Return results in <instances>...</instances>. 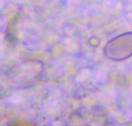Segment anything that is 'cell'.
<instances>
[{
    "label": "cell",
    "instance_id": "1",
    "mask_svg": "<svg viewBox=\"0 0 132 126\" xmlns=\"http://www.w3.org/2000/svg\"><path fill=\"white\" fill-rule=\"evenodd\" d=\"M104 56L114 61H123L132 56V32L114 37L107 43L104 48Z\"/></svg>",
    "mask_w": 132,
    "mask_h": 126
}]
</instances>
